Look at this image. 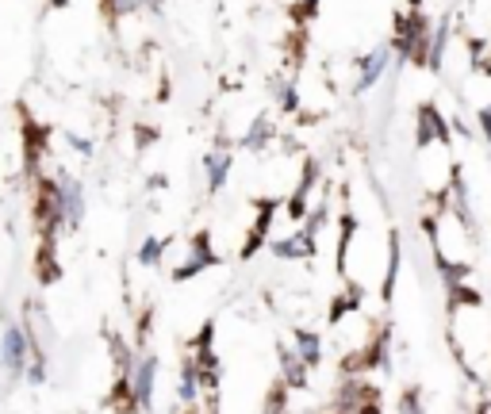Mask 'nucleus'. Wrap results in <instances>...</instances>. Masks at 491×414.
I'll use <instances>...</instances> for the list:
<instances>
[{"label":"nucleus","instance_id":"3","mask_svg":"<svg viewBox=\"0 0 491 414\" xmlns=\"http://www.w3.org/2000/svg\"><path fill=\"white\" fill-rule=\"evenodd\" d=\"M127 388H130V407L135 410H150L154 407V391H158V353L150 349H135L127 369Z\"/></svg>","mask_w":491,"mask_h":414},{"label":"nucleus","instance_id":"11","mask_svg":"<svg viewBox=\"0 0 491 414\" xmlns=\"http://www.w3.org/2000/svg\"><path fill=\"white\" fill-rule=\"evenodd\" d=\"M276 200H261L257 203V219L250 222V234H246V246H242V258H254V253L269 242V227H273V215H276Z\"/></svg>","mask_w":491,"mask_h":414},{"label":"nucleus","instance_id":"10","mask_svg":"<svg viewBox=\"0 0 491 414\" xmlns=\"http://www.w3.org/2000/svg\"><path fill=\"white\" fill-rule=\"evenodd\" d=\"M269 249H273V258H281V261H311L319 253V238L307 234L303 227H296L288 238H276V242H269Z\"/></svg>","mask_w":491,"mask_h":414},{"label":"nucleus","instance_id":"17","mask_svg":"<svg viewBox=\"0 0 491 414\" xmlns=\"http://www.w3.org/2000/svg\"><path fill=\"white\" fill-rule=\"evenodd\" d=\"M273 138H276V127H273V119H269V116H254L250 131L242 135V150H250V154H261V150H265Z\"/></svg>","mask_w":491,"mask_h":414},{"label":"nucleus","instance_id":"6","mask_svg":"<svg viewBox=\"0 0 491 414\" xmlns=\"http://www.w3.org/2000/svg\"><path fill=\"white\" fill-rule=\"evenodd\" d=\"M323 181V162L319 157H303V169H300V181L292 188V196L284 200V212L292 222H303L307 207H311V196H315V188Z\"/></svg>","mask_w":491,"mask_h":414},{"label":"nucleus","instance_id":"22","mask_svg":"<svg viewBox=\"0 0 491 414\" xmlns=\"http://www.w3.org/2000/svg\"><path fill=\"white\" fill-rule=\"evenodd\" d=\"M477 127H480V138L491 146V104H484V108H477Z\"/></svg>","mask_w":491,"mask_h":414},{"label":"nucleus","instance_id":"14","mask_svg":"<svg viewBox=\"0 0 491 414\" xmlns=\"http://www.w3.org/2000/svg\"><path fill=\"white\" fill-rule=\"evenodd\" d=\"M200 165H204V173H207V196H216V193H223V184L231 181L235 154H231V150H216V154H207Z\"/></svg>","mask_w":491,"mask_h":414},{"label":"nucleus","instance_id":"2","mask_svg":"<svg viewBox=\"0 0 491 414\" xmlns=\"http://www.w3.org/2000/svg\"><path fill=\"white\" fill-rule=\"evenodd\" d=\"M31 215L39 227V242H58L62 227V200H58V177L35 173V196H31Z\"/></svg>","mask_w":491,"mask_h":414},{"label":"nucleus","instance_id":"1","mask_svg":"<svg viewBox=\"0 0 491 414\" xmlns=\"http://www.w3.org/2000/svg\"><path fill=\"white\" fill-rule=\"evenodd\" d=\"M430 39H434V24L422 8H407L396 15L391 51L400 54V66H430Z\"/></svg>","mask_w":491,"mask_h":414},{"label":"nucleus","instance_id":"18","mask_svg":"<svg viewBox=\"0 0 491 414\" xmlns=\"http://www.w3.org/2000/svg\"><path fill=\"white\" fill-rule=\"evenodd\" d=\"M166 249H169V242H166V238H146V242L139 246V253H135V258H139V265L154 268V265H161V253H166Z\"/></svg>","mask_w":491,"mask_h":414},{"label":"nucleus","instance_id":"28","mask_svg":"<svg viewBox=\"0 0 491 414\" xmlns=\"http://www.w3.org/2000/svg\"><path fill=\"white\" fill-rule=\"evenodd\" d=\"M51 8H70V0H46Z\"/></svg>","mask_w":491,"mask_h":414},{"label":"nucleus","instance_id":"23","mask_svg":"<svg viewBox=\"0 0 491 414\" xmlns=\"http://www.w3.org/2000/svg\"><path fill=\"white\" fill-rule=\"evenodd\" d=\"M281 108H284V111H296V108H300V92H296V85H284V89H281Z\"/></svg>","mask_w":491,"mask_h":414},{"label":"nucleus","instance_id":"13","mask_svg":"<svg viewBox=\"0 0 491 414\" xmlns=\"http://www.w3.org/2000/svg\"><path fill=\"white\" fill-rule=\"evenodd\" d=\"M292 349L303 357V364L311 372L323 364V357H326V345H323V334L319 330H307V326H296L292 330Z\"/></svg>","mask_w":491,"mask_h":414},{"label":"nucleus","instance_id":"29","mask_svg":"<svg viewBox=\"0 0 491 414\" xmlns=\"http://www.w3.org/2000/svg\"><path fill=\"white\" fill-rule=\"evenodd\" d=\"M487 384H491V369H487Z\"/></svg>","mask_w":491,"mask_h":414},{"label":"nucleus","instance_id":"24","mask_svg":"<svg viewBox=\"0 0 491 414\" xmlns=\"http://www.w3.org/2000/svg\"><path fill=\"white\" fill-rule=\"evenodd\" d=\"M65 142H70V146H73L81 157H92V142H89V138H81V135H65Z\"/></svg>","mask_w":491,"mask_h":414},{"label":"nucleus","instance_id":"27","mask_svg":"<svg viewBox=\"0 0 491 414\" xmlns=\"http://www.w3.org/2000/svg\"><path fill=\"white\" fill-rule=\"evenodd\" d=\"M139 5H146V8H154V12H158L161 5H166V0H139Z\"/></svg>","mask_w":491,"mask_h":414},{"label":"nucleus","instance_id":"19","mask_svg":"<svg viewBox=\"0 0 491 414\" xmlns=\"http://www.w3.org/2000/svg\"><path fill=\"white\" fill-rule=\"evenodd\" d=\"M130 12H139V0H101V15L108 24H120Z\"/></svg>","mask_w":491,"mask_h":414},{"label":"nucleus","instance_id":"30","mask_svg":"<svg viewBox=\"0 0 491 414\" xmlns=\"http://www.w3.org/2000/svg\"><path fill=\"white\" fill-rule=\"evenodd\" d=\"M487 54H491V46H487Z\"/></svg>","mask_w":491,"mask_h":414},{"label":"nucleus","instance_id":"5","mask_svg":"<svg viewBox=\"0 0 491 414\" xmlns=\"http://www.w3.org/2000/svg\"><path fill=\"white\" fill-rule=\"evenodd\" d=\"M391 58H396V51H391V39H384V42H376L361 61H357V81H353V92H357V97H365V92H372L376 85L384 81V73H388V66H391Z\"/></svg>","mask_w":491,"mask_h":414},{"label":"nucleus","instance_id":"12","mask_svg":"<svg viewBox=\"0 0 491 414\" xmlns=\"http://www.w3.org/2000/svg\"><path fill=\"white\" fill-rule=\"evenodd\" d=\"M388 268H384V280H380V299L391 304L396 299V284H400V268H403V242H400V231H388Z\"/></svg>","mask_w":491,"mask_h":414},{"label":"nucleus","instance_id":"7","mask_svg":"<svg viewBox=\"0 0 491 414\" xmlns=\"http://www.w3.org/2000/svg\"><path fill=\"white\" fill-rule=\"evenodd\" d=\"M58 200H62V227L65 231H81V222H85V184L70 173H58Z\"/></svg>","mask_w":491,"mask_h":414},{"label":"nucleus","instance_id":"21","mask_svg":"<svg viewBox=\"0 0 491 414\" xmlns=\"http://www.w3.org/2000/svg\"><path fill=\"white\" fill-rule=\"evenodd\" d=\"M158 138H161V131H158V127H150V123L135 127V150H139V154H142V150H150Z\"/></svg>","mask_w":491,"mask_h":414},{"label":"nucleus","instance_id":"9","mask_svg":"<svg viewBox=\"0 0 491 414\" xmlns=\"http://www.w3.org/2000/svg\"><path fill=\"white\" fill-rule=\"evenodd\" d=\"M211 265H219V253L211 249V238H207V231H200L188 242V261L181 265V268H173V280L177 284H185V280H192L196 273H204V268H211Z\"/></svg>","mask_w":491,"mask_h":414},{"label":"nucleus","instance_id":"26","mask_svg":"<svg viewBox=\"0 0 491 414\" xmlns=\"http://www.w3.org/2000/svg\"><path fill=\"white\" fill-rule=\"evenodd\" d=\"M146 184H150V188H166L169 181H166V177H161V173H154V177H150V181H146Z\"/></svg>","mask_w":491,"mask_h":414},{"label":"nucleus","instance_id":"8","mask_svg":"<svg viewBox=\"0 0 491 414\" xmlns=\"http://www.w3.org/2000/svg\"><path fill=\"white\" fill-rule=\"evenodd\" d=\"M430 146H449V123L434 104H422L415 116V150Z\"/></svg>","mask_w":491,"mask_h":414},{"label":"nucleus","instance_id":"25","mask_svg":"<svg viewBox=\"0 0 491 414\" xmlns=\"http://www.w3.org/2000/svg\"><path fill=\"white\" fill-rule=\"evenodd\" d=\"M353 414H384V407H380V395H372V400H365V403L357 407Z\"/></svg>","mask_w":491,"mask_h":414},{"label":"nucleus","instance_id":"16","mask_svg":"<svg viewBox=\"0 0 491 414\" xmlns=\"http://www.w3.org/2000/svg\"><path fill=\"white\" fill-rule=\"evenodd\" d=\"M200 391H204L200 369H196V361L188 357L185 369H181V384H177V400H181L185 407H200Z\"/></svg>","mask_w":491,"mask_h":414},{"label":"nucleus","instance_id":"20","mask_svg":"<svg viewBox=\"0 0 491 414\" xmlns=\"http://www.w3.org/2000/svg\"><path fill=\"white\" fill-rule=\"evenodd\" d=\"M400 414H427V407H422V391L419 388H407L400 395Z\"/></svg>","mask_w":491,"mask_h":414},{"label":"nucleus","instance_id":"15","mask_svg":"<svg viewBox=\"0 0 491 414\" xmlns=\"http://www.w3.org/2000/svg\"><path fill=\"white\" fill-rule=\"evenodd\" d=\"M281 353V384L292 391V388H307V376H311V369L303 364V357L296 353L292 345H281L276 349Z\"/></svg>","mask_w":491,"mask_h":414},{"label":"nucleus","instance_id":"4","mask_svg":"<svg viewBox=\"0 0 491 414\" xmlns=\"http://www.w3.org/2000/svg\"><path fill=\"white\" fill-rule=\"evenodd\" d=\"M31 361V342L24 323H5V334H0V369L8 372L12 384H20Z\"/></svg>","mask_w":491,"mask_h":414}]
</instances>
